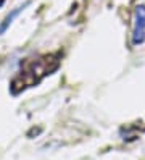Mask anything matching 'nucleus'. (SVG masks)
Segmentation results:
<instances>
[{"label": "nucleus", "mask_w": 145, "mask_h": 160, "mask_svg": "<svg viewBox=\"0 0 145 160\" xmlns=\"http://www.w3.org/2000/svg\"><path fill=\"white\" fill-rule=\"evenodd\" d=\"M3 3H5V0H0V7H2Z\"/></svg>", "instance_id": "20e7f679"}, {"label": "nucleus", "mask_w": 145, "mask_h": 160, "mask_svg": "<svg viewBox=\"0 0 145 160\" xmlns=\"http://www.w3.org/2000/svg\"><path fill=\"white\" fill-rule=\"evenodd\" d=\"M61 63V52L48 53V55H39V57L26 58L21 63V70L12 81V94H19L27 88H32L39 84L45 76L52 74L58 70Z\"/></svg>", "instance_id": "f257e3e1"}, {"label": "nucleus", "mask_w": 145, "mask_h": 160, "mask_svg": "<svg viewBox=\"0 0 145 160\" xmlns=\"http://www.w3.org/2000/svg\"><path fill=\"white\" fill-rule=\"evenodd\" d=\"M26 5H27V3H24L23 7H18V8H16V10H15V12H12V13H10V15H8V16L5 18V21H3L2 24H0V34H3V32H5L7 29H8V26H10V24H12V21H13V18H15V16H16V15H18L19 12H21V10H23V8H24Z\"/></svg>", "instance_id": "7ed1b4c3"}, {"label": "nucleus", "mask_w": 145, "mask_h": 160, "mask_svg": "<svg viewBox=\"0 0 145 160\" xmlns=\"http://www.w3.org/2000/svg\"><path fill=\"white\" fill-rule=\"evenodd\" d=\"M145 41V7L139 5L134 10V29H132V44L139 45Z\"/></svg>", "instance_id": "f03ea898"}]
</instances>
